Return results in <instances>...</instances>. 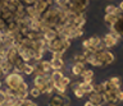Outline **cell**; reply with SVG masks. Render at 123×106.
<instances>
[{"instance_id":"obj_1","label":"cell","mask_w":123,"mask_h":106,"mask_svg":"<svg viewBox=\"0 0 123 106\" xmlns=\"http://www.w3.org/2000/svg\"><path fill=\"white\" fill-rule=\"evenodd\" d=\"M65 17V10L59 6H50L44 14H41V22L49 28H55L59 24H63Z\"/></svg>"},{"instance_id":"obj_2","label":"cell","mask_w":123,"mask_h":106,"mask_svg":"<svg viewBox=\"0 0 123 106\" xmlns=\"http://www.w3.org/2000/svg\"><path fill=\"white\" fill-rule=\"evenodd\" d=\"M25 81V78H23V75L21 73H15V72H12V73L6 74L5 75V84L6 87H9V88H13V89H17V87L19 86V83Z\"/></svg>"},{"instance_id":"obj_3","label":"cell","mask_w":123,"mask_h":106,"mask_svg":"<svg viewBox=\"0 0 123 106\" xmlns=\"http://www.w3.org/2000/svg\"><path fill=\"white\" fill-rule=\"evenodd\" d=\"M95 58L99 60L100 65L101 67H106L109 64L114 63V55L111 54L110 51H106V50H100V51H96L95 52Z\"/></svg>"},{"instance_id":"obj_4","label":"cell","mask_w":123,"mask_h":106,"mask_svg":"<svg viewBox=\"0 0 123 106\" xmlns=\"http://www.w3.org/2000/svg\"><path fill=\"white\" fill-rule=\"evenodd\" d=\"M48 79H50V74H45V75H35L33 79V84L35 87H37L41 91V93H45V86Z\"/></svg>"},{"instance_id":"obj_5","label":"cell","mask_w":123,"mask_h":106,"mask_svg":"<svg viewBox=\"0 0 123 106\" xmlns=\"http://www.w3.org/2000/svg\"><path fill=\"white\" fill-rule=\"evenodd\" d=\"M103 98H104V102H105V104H114V102H117L118 101V89L104 91L103 92Z\"/></svg>"},{"instance_id":"obj_6","label":"cell","mask_w":123,"mask_h":106,"mask_svg":"<svg viewBox=\"0 0 123 106\" xmlns=\"http://www.w3.org/2000/svg\"><path fill=\"white\" fill-rule=\"evenodd\" d=\"M88 101H91L95 106H103L105 104L103 98V93H98V92H91L88 95Z\"/></svg>"},{"instance_id":"obj_7","label":"cell","mask_w":123,"mask_h":106,"mask_svg":"<svg viewBox=\"0 0 123 106\" xmlns=\"http://www.w3.org/2000/svg\"><path fill=\"white\" fill-rule=\"evenodd\" d=\"M33 6H35L36 12L40 14V16H41V14H44L46 10L50 8V5L48 4V1H46V0H37V1L33 4Z\"/></svg>"},{"instance_id":"obj_8","label":"cell","mask_w":123,"mask_h":106,"mask_svg":"<svg viewBox=\"0 0 123 106\" xmlns=\"http://www.w3.org/2000/svg\"><path fill=\"white\" fill-rule=\"evenodd\" d=\"M50 63H51L53 70H62V69H64V67H65V61L63 60V58H62V56L51 58Z\"/></svg>"},{"instance_id":"obj_9","label":"cell","mask_w":123,"mask_h":106,"mask_svg":"<svg viewBox=\"0 0 123 106\" xmlns=\"http://www.w3.org/2000/svg\"><path fill=\"white\" fill-rule=\"evenodd\" d=\"M103 44H104V46H105V49H111L118 44V40L114 39L110 33H106V35L103 37Z\"/></svg>"},{"instance_id":"obj_10","label":"cell","mask_w":123,"mask_h":106,"mask_svg":"<svg viewBox=\"0 0 123 106\" xmlns=\"http://www.w3.org/2000/svg\"><path fill=\"white\" fill-rule=\"evenodd\" d=\"M86 69L85 68V63L82 61H76L73 65L71 67V73L74 75V77H78V75H81V73Z\"/></svg>"},{"instance_id":"obj_11","label":"cell","mask_w":123,"mask_h":106,"mask_svg":"<svg viewBox=\"0 0 123 106\" xmlns=\"http://www.w3.org/2000/svg\"><path fill=\"white\" fill-rule=\"evenodd\" d=\"M0 68H1V72H3L4 75H6V74H9L13 72V64H10L6 59H3L1 61H0Z\"/></svg>"},{"instance_id":"obj_12","label":"cell","mask_w":123,"mask_h":106,"mask_svg":"<svg viewBox=\"0 0 123 106\" xmlns=\"http://www.w3.org/2000/svg\"><path fill=\"white\" fill-rule=\"evenodd\" d=\"M74 28H83V26L86 24V18H85L83 14H78L74 19H73V22L71 23Z\"/></svg>"},{"instance_id":"obj_13","label":"cell","mask_w":123,"mask_h":106,"mask_svg":"<svg viewBox=\"0 0 123 106\" xmlns=\"http://www.w3.org/2000/svg\"><path fill=\"white\" fill-rule=\"evenodd\" d=\"M58 37V32L55 31V29H53V28H50L48 29V31H45L44 33H42V39L46 40L49 42V41H53V40H55Z\"/></svg>"},{"instance_id":"obj_14","label":"cell","mask_w":123,"mask_h":106,"mask_svg":"<svg viewBox=\"0 0 123 106\" xmlns=\"http://www.w3.org/2000/svg\"><path fill=\"white\" fill-rule=\"evenodd\" d=\"M94 84L95 83H86V82H78V87L83 91L85 93L90 95L91 92H94Z\"/></svg>"},{"instance_id":"obj_15","label":"cell","mask_w":123,"mask_h":106,"mask_svg":"<svg viewBox=\"0 0 123 106\" xmlns=\"http://www.w3.org/2000/svg\"><path fill=\"white\" fill-rule=\"evenodd\" d=\"M119 19L118 16H115V14H105V17H104V22L109 26H114L115 23H117V21Z\"/></svg>"},{"instance_id":"obj_16","label":"cell","mask_w":123,"mask_h":106,"mask_svg":"<svg viewBox=\"0 0 123 106\" xmlns=\"http://www.w3.org/2000/svg\"><path fill=\"white\" fill-rule=\"evenodd\" d=\"M54 89L58 92L59 96H63L67 92V86H64L62 82H54Z\"/></svg>"},{"instance_id":"obj_17","label":"cell","mask_w":123,"mask_h":106,"mask_svg":"<svg viewBox=\"0 0 123 106\" xmlns=\"http://www.w3.org/2000/svg\"><path fill=\"white\" fill-rule=\"evenodd\" d=\"M110 28L115 29V31L121 35V37H123V17H119V19L117 21V23H115L114 26H110Z\"/></svg>"},{"instance_id":"obj_18","label":"cell","mask_w":123,"mask_h":106,"mask_svg":"<svg viewBox=\"0 0 123 106\" xmlns=\"http://www.w3.org/2000/svg\"><path fill=\"white\" fill-rule=\"evenodd\" d=\"M63 77H64V74L62 70H53L50 73V78H51L53 82H60Z\"/></svg>"},{"instance_id":"obj_19","label":"cell","mask_w":123,"mask_h":106,"mask_svg":"<svg viewBox=\"0 0 123 106\" xmlns=\"http://www.w3.org/2000/svg\"><path fill=\"white\" fill-rule=\"evenodd\" d=\"M49 106H63V102H62V96H53L50 98Z\"/></svg>"},{"instance_id":"obj_20","label":"cell","mask_w":123,"mask_h":106,"mask_svg":"<svg viewBox=\"0 0 123 106\" xmlns=\"http://www.w3.org/2000/svg\"><path fill=\"white\" fill-rule=\"evenodd\" d=\"M41 65H42V69H44L45 73L50 74V73L53 72V67H51L50 60H41Z\"/></svg>"},{"instance_id":"obj_21","label":"cell","mask_w":123,"mask_h":106,"mask_svg":"<svg viewBox=\"0 0 123 106\" xmlns=\"http://www.w3.org/2000/svg\"><path fill=\"white\" fill-rule=\"evenodd\" d=\"M33 72H35V69H33V64L31 65V64L26 63L25 67H23V73H25L26 75H31V74H33Z\"/></svg>"},{"instance_id":"obj_22","label":"cell","mask_w":123,"mask_h":106,"mask_svg":"<svg viewBox=\"0 0 123 106\" xmlns=\"http://www.w3.org/2000/svg\"><path fill=\"white\" fill-rule=\"evenodd\" d=\"M28 93H30L32 97H35V98H37V97H40V96H41V91L38 89L37 87H35V86H33L31 89H28Z\"/></svg>"},{"instance_id":"obj_23","label":"cell","mask_w":123,"mask_h":106,"mask_svg":"<svg viewBox=\"0 0 123 106\" xmlns=\"http://www.w3.org/2000/svg\"><path fill=\"white\" fill-rule=\"evenodd\" d=\"M19 106H38L36 102H33L32 100H28V98H26V100H22L18 102Z\"/></svg>"},{"instance_id":"obj_24","label":"cell","mask_w":123,"mask_h":106,"mask_svg":"<svg viewBox=\"0 0 123 106\" xmlns=\"http://www.w3.org/2000/svg\"><path fill=\"white\" fill-rule=\"evenodd\" d=\"M94 72H92L91 69H85L82 73H81V77H82L83 79H86V78H94Z\"/></svg>"},{"instance_id":"obj_25","label":"cell","mask_w":123,"mask_h":106,"mask_svg":"<svg viewBox=\"0 0 123 106\" xmlns=\"http://www.w3.org/2000/svg\"><path fill=\"white\" fill-rule=\"evenodd\" d=\"M72 91H73V93H74V96H76L77 98H82V97L85 96V95H86V93H85V92H83V91H82V89H81V88H80V87H78V86H77V87H76V88H73Z\"/></svg>"},{"instance_id":"obj_26","label":"cell","mask_w":123,"mask_h":106,"mask_svg":"<svg viewBox=\"0 0 123 106\" xmlns=\"http://www.w3.org/2000/svg\"><path fill=\"white\" fill-rule=\"evenodd\" d=\"M28 91H22V92H17V100L18 102L22 101V100H26L27 97H28Z\"/></svg>"},{"instance_id":"obj_27","label":"cell","mask_w":123,"mask_h":106,"mask_svg":"<svg viewBox=\"0 0 123 106\" xmlns=\"http://www.w3.org/2000/svg\"><path fill=\"white\" fill-rule=\"evenodd\" d=\"M103 84H104V88H105V91L119 89V88H117V87H114L113 84H111V82H110V81H104V82H103Z\"/></svg>"},{"instance_id":"obj_28","label":"cell","mask_w":123,"mask_h":106,"mask_svg":"<svg viewBox=\"0 0 123 106\" xmlns=\"http://www.w3.org/2000/svg\"><path fill=\"white\" fill-rule=\"evenodd\" d=\"M15 91H17V92H22V91H28V84H27V82H26V81L21 82Z\"/></svg>"},{"instance_id":"obj_29","label":"cell","mask_w":123,"mask_h":106,"mask_svg":"<svg viewBox=\"0 0 123 106\" xmlns=\"http://www.w3.org/2000/svg\"><path fill=\"white\" fill-rule=\"evenodd\" d=\"M55 5L56 6H59V8H62V9H64L65 6L68 5V3H69V0H55Z\"/></svg>"},{"instance_id":"obj_30","label":"cell","mask_w":123,"mask_h":106,"mask_svg":"<svg viewBox=\"0 0 123 106\" xmlns=\"http://www.w3.org/2000/svg\"><path fill=\"white\" fill-rule=\"evenodd\" d=\"M109 81L111 82V84H113L114 87H117V88H121V78H118V77H111Z\"/></svg>"},{"instance_id":"obj_31","label":"cell","mask_w":123,"mask_h":106,"mask_svg":"<svg viewBox=\"0 0 123 106\" xmlns=\"http://www.w3.org/2000/svg\"><path fill=\"white\" fill-rule=\"evenodd\" d=\"M105 88H104V84L103 83H98V84H94V92H98V93H103Z\"/></svg>"},{"instance_id":"obj_32","label":"cell","mask_w":123,"mask_h":106,"mask_svg":"<svg viewBox=\"0 0 123 106\" xmlns=\"http://www.w3.org/2000/svg\"><path fill=\"white\" fill-rule=\"evenodd\" d=\"M6 98H8V96H6L5 91H3L1 88H0V106H1L4 102L6 101Z\"/></svg>"},{"instance_id":"obj_33","label":"cell","mask_w":123,"mask_h":106,"mask_svg":"<svg viewBox=\"0 0 123 106\" xmlns=\"http://www.w3.org/2000/svg\"><path fill=\"white\" fill-rule=\"evenodd\" d=\"M62 102H63V106H71V98H69L67 95H63V96H62Z\"/></svg>"},{"instance_id":"obj_34","label":"cell","mask_w":123,"mask_h":106,"mask_svg":"<svg viewBox=\"0 0 123 106\" xmlns=\"http://www.w3.org/2000/svg\"><path fill=\"white\" fill-rule=\"evenodd\" d=\"M62 83H63V84L64 86H69V84H71V78H69V77H67V75H64V77L63 78H62V81H60Z\"/></svg>"},{"instance_id":"obj_35","label":"cell","mask_w":123,"mask_h":106,"mask_svg":"<svg viewBox=\"0 0 123 106\" xmlns=\"http://www.w3.org/2000/svg\"><path fill=\"white\" fill-rule=\"evenodd\" d=\"M82 47L85 49V50H86V49H90V41H88V39H87V40H83Z\"/></svg>"},{"instance_id":"obj_36","label":"cell","mask_w":123,"mask_h":106,"mask_svg":"<svg viewBox=\"0 0 123 106\" xmlns=\"http://www.w3.org/2000/svg\"><path fill=\"white\" fill-rule=\"evenodd\" d=\"M37 0H22V3H25L26 5H33Z\"/></svg>"},{"instance_id":"obj_37","label":"cell","mask_w":123,"mask_h":106,"mask_svg":"<svg viewBox=\"0 0 123 106\" xmlns=\"http://www.w3.org/2000/svg\"><path fill=\"white\" fill-rule=\"evenodd\" d=\"M118 101H123V91L118 89Z\"/></svg>"},{"instance_id":"obj_38","label":"cell","mask_w":123,"mask_h":106,"mask_svg":"<svg viewBox=\"0 0 123 106\" xmlns=\"http://www.w3.org/2000/svg\"><path fill=\"white\" fill-rule=\"evenodd\" d=\"M83 106H94V104H92L91 101H87V102H85V105Z\"/></svg>"},{"instance_id":"obj_39","label":"cell","mask_w":123,"mask_h":106,"mask_svg":"<svg viewBox=\"0 0 123 106\" xmlns=\"http://www.w3.org/2000/svg\"><path fill=\"white\" fill-rule=\"evenodd\" d=\"M118 8L121 9V12H123V0H122L121 3H119V6H118Z\"/></svg>"},{"instance_id":"obj_40","label":"cell","mask_w":123,"mask_h":106,"mask_svg":"<svg viewBox=\"0 0 123 106\" xmlns=\"http://www.w3.org/2000/svg\"><path fill=\"white\" fill-rule=\"evenodd\" d=\"M1 84H3V82H1V81H0V88H1Z\"/></svg>"},{"instance_id":"obj_41","label":"cell","mask_w":123,"mask_h":106,"mask_svg":"<svg viewBox=\"0 0 123 106\" xmlns=\"http://www.w3.org/2000/svg\"><path fill=\"white\" fill-rule=\"evenodd\" d=\"M13 106H19V104H14Z\"/></svg>"},{"instance_id":"obj_42","label":"cell","mask_w":123,"mask_h":106,"mask_svg":"<svg viewBox=\"0 0 123 106\" xmlns=\"http://www.w3.org/2000/svg\"><path fill=\"white\" fill-rule=\"evenodd\" d=\"M111 106H114V105H111Z\"/></svg>"},{"instance_id":"obj_43","label":"cell","mask_w":123,"mask_h":106,"mask_svg":"<svg viewBox=\"0 0 123 106\" xmlns=\"http://www.w3.org/2000/svg\"><path fill=\"white\" fill-rule=\"evenodd\" d=\"M1 106H3V105H1Z\"/></svg>"}]
</instances>
